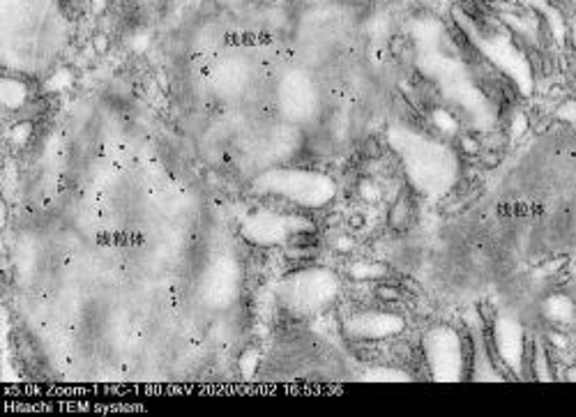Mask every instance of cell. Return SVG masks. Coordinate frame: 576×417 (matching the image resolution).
I'll list each match as a JSON object with an SVG mask.
<instances>
[{"instance_id": "obj_1", "label": "cell", "mask_w": 576, "mask_h": 417, "mask_svg": "<svg viewBox=\"0 0 576 417\" xmlns=\"http://www.w3.org/2000/svg\"><path fill=\"white\" fill-rule=\"evenodd\" d=\"M401 327L403 321L392 314H364V316L353 318L348 325L353 336H360V339H383V336L399 332Z\"/></svg>"}, {"instance_id": "obj_2", "label": "cell", "mask_w": 576, "mask_h": 417, "mask_svg": "<svg viewBox=\"0 0 576 417\" xmlns=\"http://www.w3.org/2000/svg\"><path fill=\"white\" fill-rule=\"evenodd\" d=\"M498 353L503 355L505 364L516 369V357L523 350V336L514 321H500L498 323Z\"/></svg>"}, {"instance_id": "obj_3", "label": "cell", "mask_w": 576, "mask_h": 417, "mask_svg": "<svg viewBox=\"0 0 576 417\" xmlns=\"http://www.w3.org/2000/svg\"><path fill=\"white\" fill-rule=\"evenodd\" d=\"M542 314L553 323H572L576 316V304L567 295H549L542 302Z\"/></svg>"}, {"instance_id": "obj_4", "label": "cell", "mask_w": 576, "mask_h": 417, "mask_svg": "<svg viewBox=\"0 0 576 417\" xmlns=\"http://www.w3.org/2000/svg\"><path fill=\"white\" fill-rule=\"evenodd\" d=\"M535 371H537V378H542V380H551V378H553L549 353H546L544 346H535Z\"/></svg>"}, {"instance_id": "obj_5", "label": "cell", "mask_w": 576, "mask_h": 417, "mask_svg": "<svg viewBox=\"0 0 576 417\" xmlns=\"http://www.w3.org/2000/svg\"><path fill=\"white\" fill-rule=\"evenodd\" d=\"M376 295L381 297V300H401L399 288H392V286H378V288H376Z\"/></svg>"}, {"instance_id": "obj_6", "label": "cell", "mask_w": 576, "mask_h": 417, "mask_svg": "<svg viewBox=\"0 0 576 417\" xmlns=\"http://www.w3.org/2000/svg\"><path fill=\"white\" fill-rule=\"evenodd\" d=\"M549 341H551V346L558 350H565L570 346V339H567V334H563V332H549Z\"/></svg>"}, {"instance_id": "obj_7", "label": "cell", "mask_w": 576, "mask_h": 417, "mask_svg": "<svg viewBox=\"0 0 576 417\" xmlns=\"http://www.w3.org/2000/svg\"><path fill=\"white\" fill-rule=\"evenodd\" d=\"M383 272H385L383 268H374V265H367V268L355 265V268H353V275L355 277H374V275H383Z\"/></svg>"}, {"instance_id": "obj_8", "label": "cell", "mask_w": 576, "mask_h": 417, "mask_svg": "<svg viewBox=\"0 0 576 417\" xmlns=\"http://www.w3.org/2000/svg\"><path fill=\"white\" fill-rule=\"evenodd\" d=\"M360 194L364 196L367 201H374V198H378V189H376V185H371V182H362Z\"/></svg>"}, {"instance_id": "obj_9", "label": "cell", "mask_w": 576, "mask_h": 417, "mask_svg": "<svg viewBox=\"0 0 576 417\" xmlns=\"http://www.w3.org/2000/svg\"><path fill=\"white\" fill-rule=\"evenodd\" d=\"M314 254H316V249H290L288 251L290 258H311Z\"/></svg>"}, {"instance_id": "obj_10", "label": "cell", "mask_w": 576, "mask_h": 417, "mask_svg": "<svg viewBox=\"0 0 576 417\" xmlns=\"http://www.w3.org/2000/svg\"><path fill=\"white\" fill-rule=\"evenodd\" d=\"M461 145H463V148H466V152H477V150H480V145H477V143L473 141L470 136H466V139H463V141H461Z\"/></svg>"}, {"instance_id": "obj_11", "label": "cell", "mask_w": 576, "mask_h": 417, "mask_svg": "<svg viewBox=\"0 0 576 417\" xmlns=\"http://www.w3.org/2000/svg\"><path fill=\"white\" fill-rule=\"evenodd\" d=\"M339 247H341V249H350L353 244H350V240H348V237H341V240H339Z\"/></svg>"}, {"instance_id": "obj_12", "label": "cell", "mask_w": 576, "mask_h": 417, "mask_svg": "<svg viewBox=\"0 0 576 417\" xmlns=\"http://www.w3.org/2000/svg\"><path fill=\"white\" fill-rule=\"evenodd\" d=\"M574 44H576V19H574Z\"/></svg>"}]
</instances>
